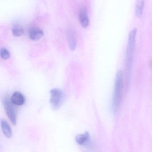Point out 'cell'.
<instances>
[{"instance_id":"obj_10","label":"cell","mask_w":152,"mask_h":152,"mask_svg":"<svg viewBox=\"0 0 152 152\" xmlns=\"http://www.w3.org/2000/svg\"><path fill=\"white\" fill-rule=\"evenodd\" d=\"M90 135L88 132H85L84 134L78 135L76 137V141L80 145L84 144L89 140Z\"/></svg>"},{"instance_id":"obj_4","label":"cell","mask_w":152,"mask_h":152,"mask_svg":"<svg viewBox=\"0 0 152 152\" xmlns=\"http://www.w3.org/2000/svg\"><path fill=\"white\" fill-rule=\"evenodd\" d=\"M4 106L6 115L12 125L15 126L17 124V110L11 99L6 97L4 99Z\"/></svg>"},{"instance_id":"obj_1","label":"cell","mask_w":152,"mask_h":152,"mask_svg":"<svg viewBox=\"0 0 152 152\" xmlns=\"http://www.w3.org/2000/svg\"><path fill=\"white\" fill-rule=\"evenodd\" d=\"M137 29L134 28L132 29L129 35L128 41L126 51L125 61V81L126 88L128 87L131 77V70L133 66V61L135 51L136 44V37Z\"/></svg>"},{"instance_id":"obj_6","label":"cell","mask_w":152,"mask_h":152,"mask_svg":"<svg viewBox=\"0 0 152 152\" xmlns=\"http://www.w3.org/2000/svg\"><path fill=\"white\" fill-rule=\"evenodd\" d=\"M11 100L14 105L20 106L24 104L26 100L25 96L21 93L16 91L12 94Z\"/></svg>"},{"instance_id":"obj_12","label":"cell","mask_w":152,"mask_h":152,"mask_svg":"<svg viewBox=\"0 0 152 152\" xmlns=\"http://www.w3.org/2000/svg\"><path fill=\"white\" fill-rule=\"evenodd\" d=\"M12 33L15 36H21L24 34V29L20 26H15L12 28Z\"/></svg>"},{"instance_id":"obj_13","label":"cell","mask_w":152,"mask_h":152,"mask_svg":"<svg viewBox=\"0 0 152 152\" xmlns=\"http://www.w3.org/2000/svg\"><path fill=\"white\" fill-rule=\"evenodd\" d=\"M0 55H1V58L4 60L8 59L10 56L9 51L4 48H1V49Z\"/></svg>"},{"instance_id":"obj_8","label":"cell","mask_w":152,"mask_h":152,"mask_svg":"<svg viewBox=\"0 0 152 152\" xmlns=\"http://www.w3.org/2000/svg\"><path fill=\"white\" fill-rule=\"evenodd\" d=\"M144 0H136L135 6V15L137 18H141L143 13Z\"/></svg>"},{"instance_id":"obj_2","label":"cell","mask_w":152,"mask_h":152,"mask_svg":"<svg viewBox=\"0 0 152 152\" xmlns=\"http://www.w3.org/2000/svg\"><path fill=\"white\" fill-rule=\"evenodd\" d=\"M124 73L122 70L117 72L114 84V92L112 99V108L114 114H117L120 109L123 98Z\"/></svg>"},{"instance_id":"obj_3","label":"cell","mask_w":152,"mask_h":152,"mask_svg":"<svg viewBox=\"0 0 152 152\" xmlns=\"http://www.w3.org/2000/svg\"><path fill=\"white\" fill-rule=\"evenodd\" d=\"M51 97L50 103L54 110H59L65 100V94L62 90L59 88H53L50 91Z\"/></svg>"},{"instance_id":"obj_11","label":"cell","mask_w":152,"mask_h":152,"mask_svg":"<svg viewBox=\"0 0 152 152\" xmlns=\"http://www.w3.org/2000/svg\"><path fill=\"white\" fill-rule=\"evenodd\" d=\"M68 38L70 49L71 51L75 50L76 47V42L75 35L72 32H70L68 34Z\"/></svg>"},{"instance_id":"obj_9","label":"cell","mask_w":152,"mask_h":152,"mask_svg":"<svg viewBox=\"0 0 152 152\" xmlns=\"http://www.w3.org/2000/svg\"><path fill=\"white\" fill-rule=\"evenodd\" d=\"M79 18L80 24L83 27H87L89 25V19L85 11L84 10H81L79 12Z\"/></svg>"},{"instance_id":"obj_5","label":"cell","mask_w":152,"mask_h":152,"mask_svg":"<svg viewBox=\"0 0 152 152\" xmlns=\"http://www.w3.org/2000/svg\"><path fill=\"white\" fill-rule=\"evenodd\" d=\"M44 33L39 28L32 27L28 31V35L31 40L37 41L43 36Z\"/></svg>"},{"instance_id":"obj_7","label":"cell","mask_w":152,"mask_h":152,"mask_svg":"<svg viewBox=\"0 0 152 152\" xmlns=\"http://www.w3.org/2000/svg\"><path fill=\"white\" fill-rule=\"evenodd\" d=\"M1 127L4 136L7 138H11L12 135L11 129L7 121L4 120L2 119L1 120Z\"/></svg>"}]
</instances>
